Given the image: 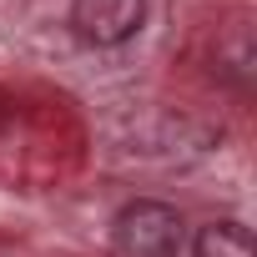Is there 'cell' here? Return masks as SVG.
I'll use <instances>...</instances> for the list:
<instances>
[{
    "mask_svg": "<svg viewBox=\"0 0 257 257\" xmlns=\"http://www.w3.org/2000/svg\"><path fill=\"white\" fill-rule=\"evenodd\" d=\"M111 242H116L121 257H182L187 222L167 202H132V207L116 212Z\"/></svg>",
    "mask_w": 257,
    "mask_h": 257,
    "instance_id": "obj_1",
    "label": "cell"
},
{
    "mask_svg": "<svg viewBox=\"0 0 257 257\" xmlns=\"http://www.w3.org/2000/svg\"><path fill=\"white\" fill-rule=\"evenodd\" d=\"M192 257H257V242L242 222L222 217V222H207L192 242Z\"/></svg>",
    "mask_w": 257,
    "mask_h": 257,
    "instance_id": "obj_3",
    "label": "cell"
},
{
    "mask_svg": "<svg viewBox=\"0 0 257 257\" xmlns=\"http://www.w3.org/2000/svg\"><path fill=\"white\" fill-rule=\"evenodd\" d=\"M147 21V0H71V31L86 46H121Z\"/></svg>",
    "mask_w": 257,
    "mask_h": 257,
    "instance_id": "obj_2",
    "label": "cell"
}]
</instances>
